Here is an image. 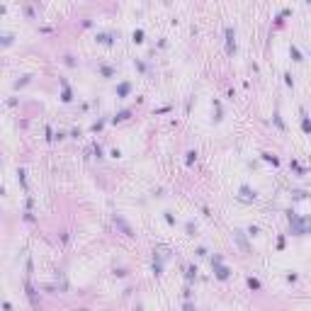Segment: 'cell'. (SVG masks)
<instances>
[{
  "instance_id": "cell-1",
  "label": "cell",
  "mask_w": 311,
  "mask_h": 311,
  "mask_svg": "<svg viewBox=\"0 0 311 311\" xmlns=\"http://www.w3.org/2000/svg\"><path fill=\"white\" fill-rule=\"evenodd\" d=\"M127 117H129V112L124 110V112H119L117 117H114V122H124V119H127Z\"/></svg>"
},
{
  "instance_id": "cell-2",
  "label": "cell",
  "mask_w": 311,
  "mask_h": 311,
  "mask_svg": "<svg viewBox=\"0 0 311 311\" xmlns=\"http://www.w3.org/2000/svg\"><path fill=\"white\" fill-rule=\"evenodd\" d=\"M292 54H294V61H304V58H302V54L297 51V46H292Z\"/></svg>"
},
{
  "instance_id": "cell-3",
  "label": "cell",
  "mask_w": 311,
  "mask_h": 311,
  "mask_svg": "<svg viewBox=\"0 0 311 311\" xmlns=\"http://www.w3.org/2000/svg\"><path fill=\"white\" fill-rule=\"evenodd\" d=\"M304 131H311V122L309 119H304Z\"/></svg>"
}]
</instances>
